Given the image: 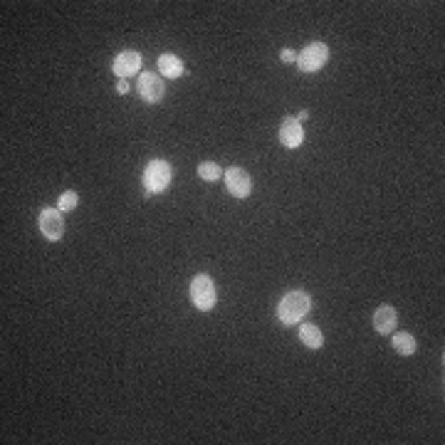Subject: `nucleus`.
Listing matches in <instances>:
<instances>
[{"instance_id":"obj_1","label":"nucleus","mask_w":445,"mask_h":445,"mask_svg":"<svg viewBox=\"0 0 445 445\" xmlns=\"http://www.w3.org/2000/svg\"><path fill=\"white\" fill-rule=\"evenodd\" d=\"M309 309H312L309 295L302 290H292V292H287V295L280 299V304H277V319H280L285 326H292V324H297V321L304 319V316L309 314Z\"/></svg>"},{"instance_id":"obj_2","label":"nucleus","mask_w":445,"mask_h":445,"mask_svg":"<svg viewBox=\"0 0 445 445\" xmlns=\"http://www.w3.org/2000/svg\"><path fill=\"white\" fill-rule=\"evenodd\" d=\"M171 186V166L163 158H153L143 171V188L148 193H163Z\"/></svg>"},{"instance_id":"obj_3","label":"nucleus","mask_w":445,"mask_h":445,"mask_svg":"<svg viewBox=\"0 0 445 445\" xmlns=\"http://www.w3.org/2000/svg\"><path fill=\"white\" fill-rule=\"evenodd\" d=\"M329 62V47L324 42H312L297 54V67L307 74H314L319 72L324 64Z\"/></svg>"},{"instance_id":"obj_4","label":"nucleus","mask_w":445,"mask_h":445,"mask_svg":"<svg viewBox=\"0 0 445 445\" xmlns=\"http://www.w3.org/2000/svg\"><path fill=\"white\" fill-rule=\"evenodd\" d=\"M191 299L196 309L208 312L215 307V285L208 275H196L191 282Z\"/></svg>"},{"instance_id":"obj_5","label":"nucleus","mask_w":445,"mask_h":445,"mask_svg":"<svg viewBox=\"0 0 445 445\" xmlns=\"http://www.w3.org/2000/svg\"><path fill=\"white\" fill-rule=\"evenodd\" d=\"M136 89H138V97H141L146 104H158L163 99V94H166V84H163V77H158V74H153V72L138 74Z\"/></svg>"},{"instance_id":"obj_6","label":"nucleus","mask_w":445,"mask_h":445,"mask_svg":"<svg viewBox=\"0 0 445 445\" xmlns=\"http://www.w3.org/2000/svg\"><path fill=\"white\" fill-rule=\"evenodd\" d=\"M37 222H40V232H42L47 240L57 242L59 237L64 235V218L59 208H44V210L40 213Z\"/></svg>"},{"instance_id":"obj_7","label":"nucleus","mask_w":445,"mask_h":445,"mask_svg":"<svg viewBox=\"0 0 445 445\" xmlns=\"http://www.w3.org/2000/svg\"><path fill=\"white\" fill-rule=\"evenodd\" d=\"M225 186L227 191H230V196L235 198H247L252 191V181H250V173L245 171V168H227L225 171Z\"/></svg>"},{"instance_id":"obj_8","label":"nucleus","mask_w":445,"mask_h":445,"mask_svg":"<svg viewBox=\"0 0 445 445\" xmlns=\"http://www.w3.org/2000/svg\"><path fill=\"white\" fill-rule=\"evenodd\" d=\"M138 69H141V54L136 49H124L114 57V72L119 74V79L134 77L138 74Z\"/></svg>"},{"instance_id":"obj_9","label":"nucleus","mask_w":445,"mask_h":445,"mask_svg":"<svg viewBox=\"0 0 445 445\" xmlns=\"http://www.w3.org/2000/svg\"><path fill=\"white\" fill-rule=\"evenodd\" d=\"M280 143L285 148H297L304 143V129L297 121V117H287L280 126Z\"/></svg>"},{"instance_id":"obj_10","label":"nucleus","mask_w":445,"mask_h":445,"mask_svg":"<svg viewBox=\"0 0 445 445\" xmlns=\"http://www.w3.org/2000/svg\"><path fill=\"white\" fill-rule=\"evenodd\" d=\"M396 321H398V312L391 304H381L379 309L374 312V329L379 334H393Z\"/></svg>"},{"instance_id":"obj_11","label":"nucleus","mask_w":445,"mask_h":445,"mask_svg":"<svg viewBox=\"0 0 445 445\" xmlns=\"http://www.w3.org/2000/svg\"><path fill=\"white\" fill-rule=\"evenodd\" d=\"M158 69H161V74L166 79H178L183 72H186L181 57H176V54H171V52H166V54L158 57Z\"/></svg>"},{"instance_id":"obj_12","label":"nucleus","mask_w":445,"mask_h":445,"mask_svg":"<svg viewBox=\"0 0 445 445\" xmlns=\"http://www.w3.org/2000/svg\"><path fill=\"white\" fill-rule=\"evenodd\" d=\"M299 341L307 349H321L324 346V334H321V329L316 324H302Z\"/></svg>"},{"instance_id":"obj_13","label":"nucleus","mask_w":445,"mask_h":445,"mask_svg":"<svg viewBox=\"0 0 445 445\" xmlns=\"http://www.w3.org/2000/svg\"><path fill=\"white\" fill-rule=\"evenodd\" d=\"M391 344H393V349L398 351L400 356L415 354V339H413V334H408V331H396V334L391 336Z\"/></svg>"},{"instance_id":"obj_14","label":"nucleus","mask_w":445,"mask_h":445,"mask_svg":"<svg viewBox=\"0 0 445 445\" xmlns=\"http://www.w3.org/2000/svg\"><path fill=\"white\" fill-rule=\"evenodd\" d=\"M198 176H201L203 181H218V178H222V168L213 161H203L198 163Z\"/></svg>"},{"instance_id":"obj_15","label":"nucleus","mask_w":445,"mask_h":445,"mask_svg":"<svg viewBox=\"0 0 445 445\" xmlns=\"http://www.w3.org/2000/svg\"><path fill=\"white\" fill-rule=\"evenodd\" d=\"M77 203H79V193L77 191H64L62 196L57 198V208L62 213L74 210V208H77Z\"/></svg>"},{"instance_id":"obj_16","label":"nucleus","mask_w":445,"mask_h":445,"mask_svg":"<svg viewBox=\"0 0 445 445\" xmlns=\"http://www.w3.org/2000/svg\"><path fill=\"white\" fill-rule=\"evenodd\" d=\"M280 57H282V62H295V59H297V52H292V49H282Z\"/></svg>"},{"instance_id":"obj_17","label":"nucleus","mask_w":445,"mask_h":445,"mask_svg":"<svg viewBox=\"0 0 445 445\" xmlns=\"http://www.w3.org/2000/svg\"><path fill=\"white\" fill-rule=\"evenodd\" d=\"M117 92L119 94H126L129 92V82H126V79H119V82H117Z\"/></svg>"},{"instance_id":"obj_18","label":"nucleus","mask_w":445,"mask_h":445,"mask_svg":"<svg viewBox=\"0 0 445 445\" xmlns=\"http://www.w3.org/2000/svg\"><path fill=\"white\" fill-rule=\"evenodd\" d=\"M307 117H309V112H299V114H297V121H307Z\"/></svg>"}]
</instances>
